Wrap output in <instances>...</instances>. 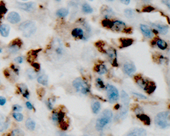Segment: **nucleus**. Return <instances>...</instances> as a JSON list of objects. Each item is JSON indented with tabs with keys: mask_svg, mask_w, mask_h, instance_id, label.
I'll use <instances>...</instances> for the list:
<instances>
[{
	"mask_svg": "<svg viewBox=\"0 0 170 136\" xmlns=\"http://www.w3.org/2000/svg\"><path fill=\"white\" fill-rule=\"evenodd\" d=\"M113 118V113L110 109L104 110L101 114V116L96 120L95 128L97 131H101L104 129L108 124L112 121Z\"/></svg>",
	"mask_w": 170,
	"mask_h": 136,
	"instance_id": "obj_1",
	"label": "nucleus"
},
{
	"mask_svg": "<svg viewBox=\"0 0 170 136\" xmlns=\"http://www.w3.org/2000/svg\"><path fill=\"white\" fill-rule=\"evenodd\" d=\"M135 80L137 84L145 92H146L148 94H152V93L155 91L156 86L154 82L148 80L144 78L141 75H137L134 77Z\"/></svg>",
	"mask_w": 170,
	"mask_h": 136,
	"instance_id": "obj_2",
	"label": "nucleus"
},
{
	"mask_svg": "<svg viewBox=\"0 0 170 136\" xmlns=\"http://www.w3.org/2000/svg\"><path fill=\"white\" fill-rule=\"evenodd\" d=\"M154 122L161 129H166L169 127V112H161L154 118Z\"/></svg>",
	"mask_w": 170,
	"mask_h": 136,
	"instance_id": "obj_3",
	"label": "nucleus"
},
{
	"mask_svg": "<svg viewBox=\"0 0 170 136\" xmlns=\"http://www.w3.org/2000/svg\"><path fill=\"white\" fill-rule=\"evenodd\" d=\"M72 84L77 92L82 93L83 95H87L90 93V85L82 78H77L75 79L73 81Z\"/></svg>",
	"mask_w": 170,
	"mask_h": 136,
	"instance_id": "obj_4",
	"label": "nucleus"
},
{
	"mask_svg": "<svg viewBox=\"0 0 170 136\" xmlns=\"http://www.w3.org/2000/svg\"><path fill=\"white\" fill-rule=\"evenodd\" d=\"M106 93H107L108 101L112 104L119 101V93L118 89L114 86L108 84L107 86H106Z\"/></svg>",
	"mask_w": 170,
	"mask_h": 136,
	"instance_id": "obj_5",
	"label": "nucleus"
},
{
	"mask_svg": "<svg viewBox=\"0 0 170 136\" xmlns=\"http://www.w3.org/2000/svg\"><path fill=\"white\" fill-rule=\"evenodd\" d=\"M101 52H105L107 57H108V59L110 61L112 65L114 67L119 66L117 63V52L114 48L112 47V46H107V48H102Z\"/></svg>",
	"mask_w": 170,
	"mask_h": 136,
	"instance_id": "obj_6",
	"label": "nucleus"
},
{
	"mask_svg": "<svg viewBox=\"0 0 170 136\" xmlns=\"http://www.w3.org/2000/svg\"><path fill=\"white\" fill-rule=\"evenodd\" d=\"M22 47V41L20 39L17 38L16 40H13L8 46L7 50L10 54H15L18 53L19 50Z\"/></svg>",
	"mask_w": 170,
	"mask_h": 136,
	"instance_id": "obj_7",
	"label": "nucleus"
},
{
	"mask_svg": "<svg viewBox=\"0 0 170 136\" xmlns=\"http://www.w3.org/2000/svg\"><path fill=\"white\" fill-rule=\"evenodd\" d=\"M111 30L117 32H126L127 26L126 24L123 21L117 20L113 21Z\"/></svg>",
	"mask_w": 170,
	"mask_h": 136,
	"instance_id": "obj_8",
	"label": "nucleus"
},
{
	"mask_svg": "<svg viewBox=\"0 0 170 136\" xmlns=\"http://www.w3.org/2000/svg\"><path fill=\"white\" fill-rule=\"evenodd\" d=\"M65 114L61 111H53L52 113V120L54 123L60 125L63 122H64Z\"/></svg>",
	"mask_w": 170,
	"mask_h": 136,
	"instance_id": "obj_9",
	"label": "nucleus"
},
{
	"mask_svg": "<svg viewBox=\"0 0 170 136\" xmlns=\"http://www.w3.org/2000/svg\"><path fill=\"white\" fill-rule=\"evenodd\" d=\"M140 27L142 34L144 35V36L146 37V38L151 39L153 38L154 36H155V34H154L153 32V30H152V29H150L148 25L141 24Z\"/></svg>",
	"mask_w": 170,
	"mask_h": 136,
	"instance_id": "obj_10",
	"label": "nucleus"
},
{
	"mask_svg": "<svg viewBox=\"0 0 170 136\" xmlns=\"http://www.w3.org/2000/svg\"><path fill=\"white\" fill-rule=\"evenodd\" d=\"M19 8L23 10L29 12L34 11L36 8V4L34 2H28V3H18L17 4Z\"/></svg>",
	"mask_w": 170,
	"mask_h": 136,
	"instance_id": "obj_11",
	"label": "nucleus"
},
{
	"mask_svg": "<svg viewBox=\"0 0 170 136\" xmlns=\"http://www.w3.org/2000/svg\"><path fill=\"white\" fill-rule=\"evenodd\" d=\"M123 71L125 74L128 76H131L136 71V67L133 63L127 62L124 64L123 67Z\"/></svg>",
	"mask_w": 170,
	"mask_h": 136,
	"instance_id": "obj_12",
	"label": "nucleus"
},
{
	"mask_svg": "<svg viewBox=\"0 0 170 136\" xmlns=\"http://www.w3.org/2000/svg\"><path fill=\"white\" fill-rule=\"evenodd\" d=\"M124 136H147L146 131L142 128H134L131 129Z\"/></svg>",
	"mask_w": 170,
	"mask_h": 136,
	"instance_id": "obj_13",
	"label": "nucleus"
},
{
	"mask_svg": "<svg viewBox=\"0 0 170 136\" xmlns=\"http://www.w3.org/2000/svg\"><path fill=\"white\" fill-rule=\"evenodd\" d=\"M7 20L11 24H18L21 20V16L16 12H11L7 16Z\"/></svg>",
	"mask_w": 170,
	"mask_h": 136,
	"instance_id": "obj_14",
	"label": "nucleus"
},
{
	"mask_svg": "<svg viewBox=\"0 0 170 136\" xmlns=\"http://www.w3.org/2000/svg\"><path fill=\"white\" fill-rule=\"evenodd\" d=\"M17 87H18V89L19 92L21 93V94L25 98L29 100L30 97V94L29 91L28 87L25 84H24V83H21V84H18Z\"/></svg>",
	"mask_w": 170,
	"mask_h": 136,
	"instance_id": "obj_15",
	"label": "nucleus"
},
{
	"mask_svg": "<svg viewBox=\"0 0 170 136\" xmlns=\"http://www.w3.org/2000/svg\"><path fill=\"white\" fill-rule=\"evenodd\" d=\"M152 27H153L157 32H159L160 34L165 35L167 34L168 31H169V27L167 25H163V24H158V23H155V24H152Z\"/></svg>",
	"mask_w": 170,
	"mask_h": 136,
	"instance_id": "obj_16",
	"label": "nucleus"
},
{
	"mask_svg": "<svg viewBox=\"0 0 170 136\" xmlns=\"http://www.w3.org/2000/svg\"><path fill=\"white\" fill-rule=\"evenodd\" d=\"M71 36L75 38L80 39V40H85L84 30L80 28V27L74 28V30L71 31Z\"/></svg>",
	"mask_w": 170,
	"mask_h": 136,
	"instance_id": "obj_17",
	"label": "nucleus"
},
{
	"mask_svg": "<svg viewBox=\"0 0 170 136\" xmlns=\"http://www.w3.org/2000/svg\"><path fill=\"white\" fill-rule=\"evenodd\" d=\"M10 33V27L8 24L0 25V35L4 38L8 37Z\"/></svg>",
	"mask_w": 170,
	"mask_h": 136,
	"instance_id": "obj_18",
	"label": "nucleus"
},
{
	"mask_svg": "<svg viewBox=\"0 0 170 136\" xmlns=\"http://www.w3.org/2000/svg\"><path fill=\"white\" fill-rule=\"evenodd\" d=\"M94 70L97 73H99V74L103 75L108 72V68L106 66V65H104V64L99 63V64H97V65L95 66Z\"/></svg>",
	"mask_w": 170,
	"mask_h": 136,
	"instance_id": "obj_19",
	"label": "nucleus"
},
{
	"mask_svg": "<svg viewBox=\"0 0 170 136\" xmlns=\"http://www.w3.org/2000/svg\"><path fill=\"white\" fill-rule=\"evenodd\" d=\"M120 48H126L131 46L133 43V40L131 38H121L119 39Z\"/></svg>",
	"mask_w": 170,
	"mask_h": 136,
	"instance_id": "obj_20",
	"label": "nucleus"
},
{
	"mask_svg": "<svg viewBox=\"0 0 170 136\" xmlns=\"http://www.w3.org/2000/svg\"><path fill=\"white\" fill-rule=\"evenodd\" d=\"M35 25V23L33 22L32 21H25L22 23H21L19 26V30L22 31V32H24L27 30H28L29 28H30L31 27L34 26Z\"/></svg>",
	"mask_w": 170,
	"mask_h": 136,
	"instance_id": "obj_21",
	"label": "nucleus"
},
{
	"mask_svg": "<svg viewBox=\"0 0 170 136\" xmlns=\"http://www.w3.org/2000/svg\"><path fill=\"white\" fill-rule=\"evenodd\" d=\"M41 49L39 50H32V51H29L28 54V57H27V61L30 62L31 63H34L35 59H36L38 57V54L39 51H40Z\"/></svg>",
	"mask_w": 170,
	"mask_h": 136,
	"instance_id": "obj_22",
	"label": "nucleus"
},
{
	"mask_svg": "<svg viewBox=\"0 0 170 136\" xmlns=\"http://www.w3.org/2000/svg\"><path fill=\"white\" fill-rule=\"evenodd\" d=\"M155 43L156 45H157L158 48H160V49L162 50H164L167 48V46H168L167 43L165 40H162V39L157 38L155 41Z\"/></svg>",
	"mask_w": 170,
	"mask_h": 136,
	"instance_id": "obj_23",
	"label": "nucleus"
},
{
	"mask_svg": "<svg viewBox=\"0 0 170 136\" xmlns=\"http://www.w3.org/2000/svg\"><path fill=\"white\" fill-rule=\"evenodd\" d=\"M121 101H122L123 104L126 106H128V105L129 104V102H130V98H129V95L126 93V91H121Z\"/></svg>",
	"mask_w": 170,
	"mask_h": 136,
	"instance_id": "obj_24",
	"label": "nucleus"
},
{
	"mask_svg": "<svg viewBox=\"0 0 170 136\" xmlns=\"http://www.w3.org/2000/svg\"><path fill=\"white\" fill-rule=\"evenodd\" d=\"M138 118H139L141 121L142 122H144V124H145L146 125H150V122H151V120H150V118L148 116L146 115L144 113L139 114V115L136 116Z\"/></svg>",
	"mask_w": 170,
	"mask_h": 136,
	"instance_id": "obj_25",
	"label": "nucleus"
},
{
	"mask_svg": "<svg viewBox=\"0 0 170 136\" xmlns=\"http://www.w3.org/2000/svg\"><path fill=\"white\" fill-rule=\"evenodd\" d=\"M38 82L40 84L44 85V86H47L48 83V77L46 74L40 75L37 78Z\"/></svg>",
	"mask_w": 170,
	"mask_h": 136,
	"instance_id": "obj_26",
	"label": "nucleus"
},
{
	"mask_svg": "<svg viewBox=\"0 0 170 136\" xmlns=\"http://www.w3.org/2000/svg\"><path fill=\"white\" fill-rule=\"evenodd\" d=\"M27 76L29 80H34L37 78L38 72L35 70L33 68H29V69H27L26 71Z\"/></svg>",
	"mask_w": 170,
	"mask_h": 136,
	"instance_id": "obj_27",
	"label": "nucleus"
},
{
	"mask_svg": "<svg viewBox=\"0 0 170 136\" xmlns=\"http://www.w3.org/2000/svg\"><path fill=\"white\" fill-rule=\"evenodd\" d=\"M102 14L104 15L105 19H111V18L114 15V12L111 8L107 7L106 8L104 9L103 12H102Z\"/></svg>",
	"mask_w": 170,
	"mask_h": 136,
	"instance_id": "obj_28",
	"label": "nucleus"
},
{
	"mask_svg": "<svg viewBox=\"0 0 170 136\" xmlns=\"http://www.w3.org/2000/svg\"><path fill=\"white\" fill-rule=\"evenodd\" d=\"M57 16L59 18H65L69 14V10L67 8H60L57 11Z\"/></svg>",
	"mask_w": 170,
	"mask_h": 136,
	"instance_id": "obj_29",
	"label": "nucleus"
},
{
	"mask_svg": "<svg viewBox=\"0 0 170 136\" xmlns=\"http://www.w3.org/2000/svg\"><path fill=\"white\" fill-rule=\"evenodd\" d=\"M25 126L27 129L29 131H34L36 128V122L32 118H28L25 122Z\"/></svg>",
	"mask_w": 170,
	"mask_h": 136,
	"instance_id": "obj_30",
	"label": "nucleus"
},
{
	"mask_svg": "<svg viewBox=\"0 0 170 136\" xmlns=\"http://www.w3.org/2000/svg\"><path fill=\"white\" fill-rule=\"evenodd\" d=\"M101 110V104L98 101L95 102L92 105V111L94 114H98Z\"/></svg>",
	"mask_w": 170,
	"mask_h": 136,
	"instance_id": "obj_31",
	"label": "nucleus"
},
{
	"mask_svg": "<svg viewBox=\"0 0 170 136\" xmlns=\"http://www.w3.org/2000/svg\"><path fill=\"white\" fill-rule=\"evenodd\" d=\"M36 25H34V26L31 27L30 28H29L28 30H27L25 31H24L23 32V36L25 37H30L32 35H33L36 32Z\"/></svg>",
	"mask_w": 170,
	"mask_h": 136,
	"instance_id": "obj_32",
	"label": "nucleus"
},
{
	"mask_svg": "<svg viewBox=\"0 0 170 136\" xmlns=\"http://www.w3.org/2000/svg\"><path fill=\"white\" fill-rule=\"evenodd\" d=\"M82 10L85 14H91L93 12V10L91 8V6L87 3H83L82 5Z\"/></svg>",
	"mask_w": 170,
	"mask_h": 136,
	"instance_id": "obj_33",
	"label": "nucleus"
},
{
	"mask_svg": "<svg viewBox=\"0 0 170 136\" xmlns=\"http://www.w3.org/2000/svg\"><path fill=\"white\" fill-rule=\"evenodd\" d=\"M95 85L97 88L99 89V90H103V89H105L106 87L105 84H104V81L102 80V79L99 78H98L96 79Z\"/></svg>",
	"mask_w": 170,
	"mask_h": 136,
	"instance_id": "obj_34",
	"label": "nucleus"
},
{
	"mask_svg": "<svg viewBox=\"0 0 170 136\" xmlns=\"http://www.w3.org/2000/svg\"><path fill=\"white\" fill-rule=\"evenodd\" d=\"M127 112H128V110L126 108H123L122 110H121L119 112V114H117V118L118 119H123L125 116H127Z\"/></svg>",
	"mask_w": 170,
	"mask_h": 136,
	"instance_id": "obj_35",
	"label": "nucleus"
},
{
	"mask_svg": "<svg viewBox=\"0 0 170 136\" xmlns=\"http://www.w3.org/2000/svg\"><path fill=\"white\" fill-rule=\"evenodd\" d=\"M24 135V132L20 129H15L12 130L8 136H23Z\"/></svg>",
	"mask_w": 170,
	"mask_h": 136,
	"instance_id": "obj_36",
	"label": "nucleus"
},
{
	"mask_svg": "<svg viewBox=\"0 0 170 136\" xmlns=\"http://www.w3.org/2000/svg\"><path fill=\"white\" fill-rule=\"evenodd\" d=\"M8 127V123L5 121L4 119L0 117V131H3V130L6 129Z\"/></svg>",
	"mask_w": 170,
	"mask_h": 136,
	"instance_id": "obj_37",
	"label": "nucleus"
},
{
	"mask_svg": "<svg viewBox=\"0 0 170 136\" xmlns=\"http://www.w3.org/2000/svg\"><path fill=\"white\" fill-rule=\"evenodd\" d=\"M112 22L113 21L111 19H104V21H102V25L108 29H111Z\"/></svg>",
	"mask_w": 170,
	"mask_h": 136,
	"instance_id": "obj_38",
	"label": "nucleus"
},
{
	"mask_svg": "<svg viewBox=\"0 0 170 136\" xmlns=\"http://www.w3.org/2000/svg\"><path fill=\"white\" fill-rule=\"evenodd\" d=\"M12 116L14 117L15 120L19 122L23 121V118H24V116H23V114L20 113V112H13Z\"/></svg>",
	"mask_w": 170,
	"mask_h": 136,
	"instance_id": "obj_39",
	"label": "nucleus"
},
{
	"mask_svg": "<svg viewBox=\"0 0 170 136\" xmlns=\"http://www.w3.org/2000/svg\"><path fill=\"white\" fill-rule=\"evenodd\" d=\"M125 15L127 18L128 19H132L134 16V11L131 9H126L125 10Z\"/></svg>",
	"mask_w": 170,
	"mask_h": 136,
	"instance_id": "obj_40",
	"label": "nucleus"
},
{
	"mask_svg": "<svg viewBox=\"0 0 170 136\" xmlns=\"http://www.w3.org/2000/svg\"><path fill=\"white\" fill-rule=\"evenodd\" d=\"M11 70L14 72L15 74L19 76V71H20V67H19L18 65H14V64H13V65H11Z\"/></svg>",
	"mask_w": 170,
	"mask_h": 136,
	"instance_id": "obj_41",
	"label": "nucleus"
},
{
	"mask_svg": "<svg viewBox=\"0 0 170 136\" xmlns=\"http://www.w3.org/2000/svg\"><path fill=\"white\" fill-rule=\"evenodd\" d=\"M12 110L14 112H22L23 107L19 104H14L12 106Z\"/></svg>",
	"mask_w": 170,
	"mask_h": 136,
	"instance_id": "obj_42",
	"label": "nucleus"
},
{
	"mask_svg": "<svg viewBox=\"0 0 170 136\" xmlns=\"http://www.w3.org/2000/svg\"><path fill=\"white\" fill-rule=\"evenodd\" d=\"M134 112H135V114H136V116H138V115H139V114L144 113V110H143V109L141 108L140 106H137L136 108H135Z\"/></svg>",
	"mask_w": 170,
	"mask_h": 136,
	"instance_id": "obj_43",
	"label": "nucleus"
},
{
	"mask_svg": "<svg viewBox=\"0 0 170 136\" xmlns=\"http://www.w3.org/2000/svg\"><path fill=\"white\" fill-rule=\"evenodd\" d=\"M53 100H52L51 98L48 99V101H47V107L50 110H53Z\"/></svg>",
	"mask_w": 170,
	"mask_h": 136,
	"instance_id": "obj_44",
	"label": "nucleus"
},
{
	"mask_svg": "<svg viewBox=\"0 0 170 136\" xmlns=\"http://www.w3.org/2000/svg\"><path fill=\"white\" fill-rule=\"evenodd\" d=\"M132 94L133 95V96L136 97V98H138L139 99H141V100H146V99H147V98H146L145 95H142V94H140V93L133 92Z\"/></svg>",
	"mask_w": 170,
	"mask_h": 136,
	"instance_id": "obj_45",
	"label": "nucleus"
},
{
	"mask_svg": "<svg viewBox=\"0 0 170 136\" xmlns=\"http://www.w3.org/2000/svg\"><path fill=\"white\" fill-rule=\"evenodd\" d=\"M6 98L3 96H0V106H3L6 104Z\"/></svg>",
	"mask_w": 170,
	"mask_h": 136,
	"instance_id": "obj_46",
	"label": "nucleus"
},
{
	"mask_svg": "<svg viewBox=\"0 0 170 136\" xmlns=\"http://www.w3.org/2000/svg\"><path fill=\"white\" fill-rule=\"evenodd\" d=\"M23 61H24V59H23V57H21V56H19V57H17L14 59V62H16V63H19V64H21L23 63Z\"/></svg>",
	"mask_w": 170,
	"mask_h": 136,
	"instance_id": "obj_47",
	"label": "nucleus"
},
{
	"mask_svg": "<svg viewBox=\"0 0 170 136\" xmlns=\"http://www.w3.org/2000/svg\"><path fill=\"white\" fill-rule=\"evenodd\" d=\"M153 10H154V8L151 6H148L143 9V12H152Z\"/></svg>",
	"mask_w": 170,
	"mask_h": 136,
	"instance_id": "obj_48",
	"label": "nucleus"
},
{
	"mask_svg": "<svg viewBox=\"0 0 170 136\" xmlns=\"http://www.w3.org/2000/svg\"><path fill=\"white\" fill-rule=\"evenodd\" d=\"M32 65L34 68H35V69H36V71H37V72L40 69V65L38 63H33Z\"/></svg>",
	"mask_w": 170,
	"mask_h": 136,
	"instance_id": "obj_49",
	"label": "nucleus"
},
{
	"mask_svg": "<svg viewBox=\"0 0 170 136\" xmlns=\"http://www.w3.org/2000/svg\"><path fill=\"white\" fill-rule=\"evenodd\" d=\"M25 104H26L27 108L29 109V110H34V106H33V105L32 104H31V103L29 102H27Z\"/></svg>",
	"mask_w": 170,
	"mask_h": 136,
	"instance_id": "obj_50",
	"label": "nucleus"
},
{
	"mask_svg": "<svg viewBox=\"0 0 170 136\" xmlns=\"http://www.w3.org/2000/svg\"><path fill=\"white\" fill-rule=\"evenodd\" d=\"M121 1V3H124L125 5H129L130 3L131 0H120Z\"/></svg>",
	"mask_w": 170,
	"mask_h": 136,
	"instance_id": "obj_51",
	"label": "nucleus"
},
{
	"mask_svg": "<svg viewBox=\"0 0 170 136\" xmlns=\"http://www.w3.org/2000/svg\"><path fill=\"white\" fill-rule=\"evenodd\" d=\"M162 1H163V2L164 3H165L169 8V0H162Z\"/></svg>",
	"mask_w": 170,
	"mask_h": 136,
	"instance_id": "obj_52",
	"label": "nucleus"
},
{
	"mask_svg": "<svg viewBox=\"0 0 170 136\" xmlns=\"http://www.w3.org/2000/svg\"><path fill=\"white\" fill-rule=\"evenodd\" d=\"M59 136H70V135H67L66 133H61L59 134Z\"/></svg>",
	"mask_w": 170,
	"mask_h": 136,
	"instance_id": "obj_53",
	"label": "nucleus"
},
{
	"mask_svg": "<svg viewBox=\"0 0 170 136\" xmlns=\"http://www.w3.org/2000/svg\"><path fill=\"white\" fill-rule=\"evenodd\" d=\"M143 1H146V2H149V1H151V0H143Z\"/></svg>",
	"mask_w": 170,
	"mask_h": 136,
	"instance_id": "obj_54",
	"label": "nucleus"
},
{
	"mask_svg": "<svg viewBox=\"0 0 170 136\" xmlns=\"http://www.w3.org/2000/svg\"><path fill=\"white\" fill-rule=\"evenodd\" d=\"M1 15H0V24H1Z\"/></svg>",
	"mask_w": 170,
	"mask_h": 136,
	"instance_id": "obj_55",
	"label": "nucleus"
},
{
	"mask_svg": "<svg viewBox=\"0 0 170 136\" xmlns=\"http://www.w3.org/2000/svg\"><path fill=\"white\" fill-rule=\"evenodd\" d=\"M1 52H2V50H1V48H0V54H1Z\"/></svg>",
	"mask_w": 170,
	"mask_h": 136,
	"instance_id": "obj_56",
	"label": "nucleus"
},
{
	"mask_svg": "<svg viewBox=\"0 0 170 136\" xmlns=\"http://www.w3.org/2000/svg\"><path fill=\"white\" fill-rule=\"evenodd\" d=\"M107 1H114V0H107Z\"/></svg>",
	"mask_w": 170,
	"mask_h": 136,
	"instance_id": "obj_57",
	"label": "nucleus"
},
{
	"mask_svg": "<svg viewBox=\"0 0 170 136\" xmlns=\"http://www.w3.org/2000/svg\"><path fill=\"white\" fill-rule=\"evenodd\" d=\"M21 1H28V0H21Z\"/></svg>",
	"mask_w": 170,
	"mask_h": 136,
	"instance_id": "obj_58",
	"label": "nucleus"
},
{
	"mask_svg": "<svg viewBox=\"0 0 170 136\" xmlns=\"http://www.w3.org/2000/svg\"><path fill=\"white\" fill-rule=\"evenodd\" d=\"M55 1H61V0H55Z\"/></svg>",
	"mask_w": 170,
	"mask_h": 136,
	"instance_id": "obj_59",
	"label": "nucleus"
},
{
	"mask_svg": "<svg viewBox=\"0 0 170 136\" xmlns=\"http://www.w3.org/2000/svg\"><path fill=\"white\" fill-rule=\"evenodd\" d=\"M89 1H93V0H89Z\"/></svg>",
	"mask_w": 170,
	"mask_h": 136,
	"instance_id": "obj_60",
	"label": "nucleus"
}]
</instances>
